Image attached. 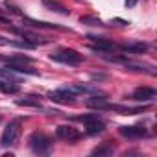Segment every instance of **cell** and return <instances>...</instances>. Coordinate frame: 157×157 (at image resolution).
Returning a JSON list of instances; mask_svg holds the SVG:
<instances>
[{"label": "cell", "mask_w": 157, "mask_h": 157, "mask_svg": "<svg viewBox=\"0 0 157 157\" xmlns=\"http://www.w3.org/2000/svg\"><path fill=\"white\" fill-rule=\"evenodd\" d=\"M0 61H6V57H2V56H0Z\"/></svg>", "instance_id": "cell-25"}, {"label": "cell", "mask_w": 157, "mask_h": 157, "mask_svg": "<svg viewBox=\"0 0 157 157\" xmlns=\"http://www.w3.org/2000/svg\"><path fill=\"white\" fill-rule=\"evenodd\" d=\"M111 153H113V144H109V142L93 150V155H111Z\"/></svg>", "instance_id": "cell-19"}, {"label": "cell", "mask_w": 157, "mask_h": 157, "mask_svg": "<svg viewBox=\"0 0 157 157\" xmlns=\"http://www.w3.org/2000/svg\"><path fill=\"white\" fill-rule=\"evenodd\" d=\"M100 117L98 115H82V117H74L72 120H76V122H85V124H89V122H93V120H98Z\"/></svg>", "instance_id": "cell-20"}, {"label": "cell", "mask_w": 157, "mask_h": 157, "mask_svg": "<svg viewBox=\"0 0 157 157\" xmlns=\"http://www.w3.org/2000/svg\"><path fill=\"white\" fill-rule=\"evenodd\" d=\"M43 4H44V8H48L50 11H56V13H61V15H68V13H70L63 4L56 2V0H43Z\"/></svg>", "instance_id": "cell-12"}, {"label": "cell", "mask_w": 157, "mask_h": 157, "mask_svg": "<svg viewBox=\"0 0 157 157\" xmlns=\"http://www.w3.org/2000/svg\"><path fill=\"white\" fill-rule=\"evenodd\" d=\"M118 131L122 137H128V139H140V137L148 135L146 128H142V126H120Z\"/></svg>", "instance_id": "cell-6"}, {"label": "cell", "mask_w": 157, "mask_h": 157, "mask_svg": "<svg viewBox=\"0 0 157 157\" xmlns=\"http://www.w3.org/2000/svg\"><path fill=\"white\" fill-rule=\"evenodd\" d=\"M50 146H52V139L48 135H44L43 131H35L30 135V148L39 153V155H46L50 151Z\"/></svg>", "instance_id": "cell-1"}, {"label": "cell", "mask_w": 157, "mask_h": 157, "mask_svg": "<svg viewBox=\"0 0 157 157\" xmlns=\"http://www.w3.org/2000/svg\"><path fill=\"white\" fill-rule=\"evenodd\" d=\"M120 48L124 52H129V54H144L148 50V44H144V43H133V44H122Z\"/></svg>", "instance_id": "cell-14"}, {"label": "cell", "mask_w": 157, "mask_h": 157, "mask_svg": "<svg viewBox=\"0 0 157 157\" xmlns=\"http://www.w3.org/2000/svg\"><path fill=\"white\" fill-rule=\"evenodd\" d=\"M155 96H157L155 89H151V87H139V89L133 91L131 100H135V102H151Z\"/></svg>", "instance_id": "cell-5"}, {"label": "cell", "mask_w": 157, "mask_h": 157, "mask_svg": "<svg viewBox=\"0 0 157 157\" xmlns=\"http://www.w3.org/2000/svg\"><path fill=\"white\" fill-rule=\"evenodd\" d=\"M104 129H105V122H102L100 118H98V120H93V122H89V124H87V133H89V135L102 133Z\"/></svg>", "instance_id": "cell-17"}, {"label": "cell", "mask_w": 157, "mask_h": 157, "mask_svg": "<svg viewBox=\"0 0 157 157\" xmlns=\"http://www.w3.org/2000/svg\"><path fill=\"white\" fill-rule=\"evenodd\" d=\"M0 46H17V48H33V44H30V43H26V41H13V39L2 37V35H0Z\"/></svg>", "instance_id": "cell-13"}, {"label": "cell", "mask_w": 157, "mask_h": 157, "mask_svg": "<svg viewBox=\"0 0 157 157\" xmlns=\"http://www.w3.org/2000/svg\"><path fill=\"white\" fill-rule=\"evenodd\" d=\"M0 78H2V80L11 82V83H19V78H15V72H13V70H10L8 67L0 68Z\"/></svg>", "instance_id": "cell-18"}, {"label": "cell", "mask_w": 157, "mask_h": 157, "mask_svg": "<svg viewBox=\"0 0 157 157\" xmlns=\"http://www.w3.org/2000/svg\"><path fill=\"white\" fill-rule=\"evenodd\" d=\"M8 68H10V70H13V72H17V74H32V76L39 74L35 68L26 67V63H8Z\"/></svg>", "instance_id": "cell-10"}, {"label": "cell", "mask_w": 157, "mask_h": 157, "mask_svg": "<svg viewBox=\"0 0 157 157\" xmlns=\"http://www.w3.org/2000/svg\"><path fill=\"white\" fill-rule=\"evenodd\" d=\"M30 26H37V28H57V26H54V24H50V22H41V21H32V19H24Z\"/></svg>", "instance_id": "cell-21"}, {"label": "cell", "mask_w": 157, "mask_h": 157, "mask_svg": "<svg viewBox=\"0 0 157 157\" xmlns=\"http://www.w3.org/2000/svg\"><path fill=\"white\" fill-rule=\"evenodd\" d=\"M50 59L57 61V63H65V65H80L83 61V56L70 48H61V50L50 54Z\"/></svg>", "instance_id": "cell-2"}, {"label": "cell", "mask_w": 157, "mask_h": 157, "mask_svg": "<svg viewBox=\"0 0 157 157\" xmlns=\"http://www.w3.org/2000/svg\"><path fill=\"white\" fill-rule=\"evenodd\" d=\"M48 98L52 102H59V104H72L74 98H76V93L70 89V87H63V89H57V91H52L48 94Z\"/></svg>", "instance_id": "cell-4"}, {"label": "cell", "mask_w": 157, "mask_h": 157, "mask_svg": "<svg viewBox=\"0 0 157 157\" xmlns=\"http://www.w3.org/2000/svg\"><path fill=\"white\" fill-rule=\"evenodd\" d=\"M137 4V0H126V8H133Z\"/></svg>", "instance_id": "cell-24"}, {"label": "cell", "mask_w": 157, "mask_h": 157, "mask_svg": "<svg viewBox=\"0 0 157 157\" xmlns=\"http://www.w3.org/2000/svg\"><path fill=\"white\" fill-rule=\"evenodd\" d=\"M91 39H94V44H91V48L100 52V54H105V52H111V50L117 48L115 43H111V41H107L104 37H91Z\"/></svg>", "instance_id": "cell-8"}, {"label": "cell", "mask_w": 157, "mask_h": 157, "mask_svg": "<svg viewBox=\"0 0 157 157\" xmlns=\"http://www.w3.org/2000/svg\"><path fill=\"white\" fill-rule=\"evenodd\" d=\"M105 102H107V100H105V96H104V94H102V96H98V94H96V96H93V98L85 100V105H87L89 109H98V111H100V109H102V105H104Z\"/></svg>", "instance_id": "cell-15"}, {"label": "cell", "mask_w": 157, "mask_h": 157, "mask_svg": "<svg viewBox=\"0 0 157 157\" xmlns=\"http://www.w3.org/2000/svg\"><path fill=\"white\" fill-rule=\"evenodd\" d=\"M15 104H17V105H21V107H35V109H41V107H43V105H41V100H39V98H35V96L19 98Z\"/></svg>", "instance_id": "cell-11"}, {"label": "cell", "mask_w": 157, "mask_h": 157, "mask_svg": "<svg viewBox=\"0 0 157 157\" xmlns=\"http://www.w3.org/2000/svg\"><path fill=\"white\" fill-rule=\"evenodd\" d=\"M56 135H57V139H63V140H76L82 137V133L72 126H57Z\"/></svg>", "instance_id": "cell-7"}, {"label": "cell", "mask_w": 157, "mask_h": 157, "mask_svg": "<svg viewBox=\"0 0 157 157\" xmlns=\"http://www.w3.org/2000/svg\"><path fill=\"white\" fill-rule=\"evenodd\" d=\"M111 22H117V24H120V26H126V24H129V22H126V21H122V19H115V21H111Z\"/></svg>", "instance_id": "cell-23"}, {"label": "cell", "mask_w": 157, "mask_h": 157, "mask_svg": "<svg viewBox=\"0 0 157 157\" xmlns=\"http://www.w3.org/2000/svg\"><path fill=\"white\" fill-rule=\"evenodd\" d=\"M82 24H89V26H102V21L96 17H82Z\"/></svg>", "instance_id": "cell-22"}, {"label": "cell", "mask_w": 157, "mask_h": 157, "mask_svg": "<svg viewBox=\"0 0 157 157\" xmlns=\"http://www.w3.org/2000/svg\"><path fill=\"white\" fill-rule=\"evenodd\" d=\"M21 137V120H13L10 122L6 128H4V133H2V144L4 146H15L17 140Z\"/></svg>", "instance_id": "cell-3"}, {"label": "cell", "mask_w": 157, "mask_h": 157, "mask_svg": "<svg viewBox=\"0 0 157 157\" xmlns=\"http://www.w3.org/2000/svg\"><path fill=\"white\" fill-rule=\"evenodd\" d=\"M15 33H19L21 37H24V41H26V43H30V44H33V46L48 43V39H44V37H41V35H37V33L26 32V30H15Z\"/></svg>", "instance_id": "cell-9"}, {"label": "cell", "mask_w": 157, "mask_h": 157, "mask_svg": "<svg viewBox=\"0 0 157 157\" xmlns=\"http://www.w3.org/2000/svg\"><path fill=\"white\" fill-rule=\"evenodd\" d=\"M0 91L6 93V94H17V93H19V85H17V83H11V82H8V80H2V78H0Z\"/></svg>", "instance_id": "cell-16"}]
</instances>
